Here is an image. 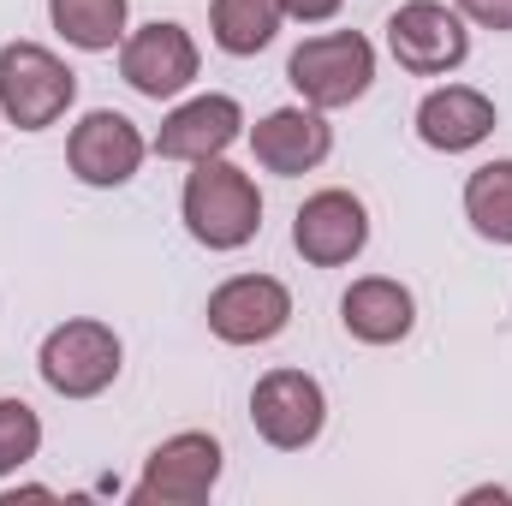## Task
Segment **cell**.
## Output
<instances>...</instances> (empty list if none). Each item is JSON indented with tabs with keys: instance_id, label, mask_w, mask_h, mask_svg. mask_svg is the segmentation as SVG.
<instances>
[{
	"instance_id": "1",
	"label": "cell",
	"mask_w": 512,
	"mask_h": 506,
	"mask_svg": "<svg viewBox=\"0 0 512 506\" xmlns=\"http://www.w3.org/2000/svg\"><path fill=\"white\" fill-rule=\"evenodd\" d=\"M185 227L197 245L209 251H239L251 245L262 227V197H256L251 173L227 167L221 155L197 161V173L185 179Z\"/></svg>"
},
{
	"instance_id": "2",
	"label": "cell",
	"mask_w": 512,
	"mask_h": 506,
	"mask_svg": "<svg viewBox=\"0 0 512 506\" xmlns=\"http://www.w3.org/2000/svg\"><path fill=\"white\" fill-rule=\"evenodd\" d=\"M78 96V72L48 54L42 42H6L0 48V108L18 131L54 126Z\"/></svg>"
},
{
	"instance_id": "3",
	"label": "cell",
	"mask_w": 512,
	"mask_h": 506,
	"mask_svg": "<svg viewBox=\"0 0 512 506\" xmlns=\"http://www.w3.org/2000/svg\"><path fill=\"white\" fill-rule=\"evenodd\" d=\"M286 78L292 90L310 102V108H346L370 90L376 78V48L358 36V30H334V36H310L292 48L286 60Z\"/></svg>"
},
{
	"instance_id": "4",
	"label": "cell",
	"mask_w": 512,
	"mask_h": 506,
	"mask_svg": "<svg viewBox=\"0 0 512 506\" xmlns=\"http://www.w3.org/2000/svg\"><path fill=\"white\" fill-rule=\"evenodd\" d=\"M42 381L66 399H96L120 376V334L108 322H66L42 340Z\"/></svg>"
},
{
	"instance_id": "5",
	"label": "cell",
	"mask_w": 512,
	"mask_h": 506,
	"mask_svg": "<svg viewBox=\"0 0 512 506\" xmlns=\"http://www.w3.org/2000/svg\"><path fill=\"white\" fill-rule=\"evenodd\" d=\"M221 483V441L215 435H173L149 453L131 501L137 506H197L209 501V489Z\"/></svg>"
},
{
	"instance_id": "6",
	"label": "cell",
	"mask_w": 512,
	"mask_h": 506,
	"mask_svg": "<svg viewBox=\"0 0 512 506\" xmlns=\"http://www.w3.org/2000/svg\"><path fill=\"white\" fill-rule=\"evenodd\" d=\"M387 48H393V60H399L405 72L435 78V72L465 66L471 36H465L459 12H447L441 0H405V6L387 18Z\"/></svg>"
},
{
	"instance_id": "7",
	"label": "cell",
	"mask_w": 512,
	"mask_h": 506,
	"mask_svg": "<svg viewBox=\"0 0 512 506\" xmlns=\"http://www.w3.org/2000/svg\"><path fill=\"white\" fill-rule=\"evenodd\" d=\"M251 423L268 447L298 453V447H310L322 435L328 399H322V387L304 376V370H268L251 393Z\"/></svg>"
},
{
	"instance_id": "8",
	"label": "cell",
	"mask_w": 512,
	"mask_h": 506,
	"mask_svg": "<svg viewBox=\"0 0 512 506\" xmlns=\"http://www.w3.org/2000/svg\"><path fill=\"white\" fill-rule=\"evenodd\" d=\"M292 322V292L268 274H239L209 292V328L227 346H262Z\"/></svg>"
},
{
	"instance_id": "9",
	"label": "cell",
	"mask_w": 512,
	"mask_h": 506,
	"mask_svg": "<svg viewBox=\"0 0 512 506\" xmlns=\"http://www.w3.org/2000/svg\"><path fill=\"white\" fill-rule=\"evenodd\" d=\"M292 245L310 268H340L370 245V215L352 191H316L292 221Z\"/></svg>"
},
{
	"instance_id": "10",
	"label": "cell",
	"mask_w": 512,
	"mask_h": 506,
	"mask_svg": "<svg viewBox=\"0 0 512 506\" xmlns=\"http://www.w3.org/2000/svg\"><path fill=\"white\" fill-rule=\"evenodd\" d=\"M120 78H126L137 96L161 102V96H179L191 78H197V42L179 30V24H143L137 36H126L120 48Z\"/></svg>"
},
{
	"instance_id": "11",
	"label": "cell",
	"mask_w": 512,
	"mask_h": 506,
	"mask_svg": "<svg viewBox=\"0 0 512 506\" xmlns=\"http://www.w3.org/2000/svg\"><path fill=\"white\" fill-rule=\"evenodd\" d=\"M66 161H72V173H78L84 185H96V191L126 185L131 173H137V161H143V131L131 126L126 114H114V108H96V114H84V120L72 126Z\"/></svg>"
},
{
	"instance_id": "12",
	"label": "cell",
	"mask_w": 512,
	"mask_h": 506,
	"mask_svg": "<svg viewBox=\"0 0 512 506\" xmlns=\"http://www.w3.org/2000/svg\"><path fill=\"white\" fill-rule=\"evenodd\" d=\"M245 126V114H239V102L233 96H197V102H185V108H173L161 131H155V155L161 161H209V155H221L233 137Z\"/></svg>"
},
{
	"instance_id": "13",
	"label": "cell",
	"mask_w": 512,
	"mask_h": 506,
	"mask_svg": "<svg viewBox=\"0 0 512 506\" xmlns=\"http://www.w3.org/2000/svg\"><path fill=\"white\" fill-rule=\"evenodd\" d=\"M251 149L268 173L298 179V173H310L316 161H328L334 131H328V120H322L316 108H280V114H268V120L251 131Z\"/></svg>"
},
{
	"instance_id": "14",
	"label": "cell",
	"mask_w": 512,
	"mask_h": 506,
	"mask_svg": "<svg viewBox=\"0 0 512 506\" xmlns=\"http://www.w3.org/2000/svg\"><path fill=\"white\" fill-rule=\"evenodd\" d=\"M340 322H346V334L364 340V346H393V340L411 334L417 304H411V292H405L399 280L370 274V280H352V292L340 298Z\"/></svg>"
},
{
	"instance_id": "15",
	"label": "cell",
	"mask_w": 512,
	"mask_h": 506,
	"mask_svg": "<svg viewBox=\"0 0 512 506\" xmlns=\"http://www.w3.org/2000/svg\"><path fill=\"white\" fill-rule=\"evenodd\" d=\"M489 131H495V102L483 90H465V84H447V90L423 96V108H417V137L429 149H447V155L477 149Z\"/></svg>"
},
{
	"instance_id": "16",
	"label": "cell",
	"mask_w": 512,
	"mask_h": 506,
	"mask_svg": "<svg viewBox=\"0 0 512 506\" xmlns=\"http://www.w3.org/2000/svg\"><path fill=\"white\" fill-rule=\"evenodd\" d=\"M465 215L483 239L512 245V161H489L465 179Z\"/></svg>"
},
{
	"instance_id": "17",
	"label": "cell",
	"mask_w": 512,
	"mask_h": 506,
	"mask_svg": "<svg viewBox=\"0 0 512 506\" xmlns=\"http://www.w3.org/2000/svg\"><path fill=\"white\" fill-rule=\"evenodd\" d=\"M280 0H215L209 6V24H215V42L227 48V54H256V48H268L274 42V30H280Z\"/></svg>"
},
{
	"instance_id": "18",
	"label": "cell",
	"mask_w": 512,
	"mask_h": 506,
	"mask_svg": "<svg viewBox=\"0 0 512 506\" xmlns=\"http://www.w3.org/2000/svg\"><path fill=\"white\" fill-rule=\"evenodd\" d=\"M48 12H54V30L90 54L114 48L126 30V0H48Z\"/></svg>"
},
{
	"instance_id": "19",
	"label": "cell",
	"mask_w": 512,
	"mask_h": 506,
	"mask_svg": "<svg viewBox=\"0 0 512 506\" xmlns=\"http://www.w3.org/2000/svg\"><path fill=\"white\" fill-rule=\"evenodd\" d=\"M42 447V423L24 399H0V477H12L18 465H30Z\"/></svg>"
},
{
	"instance_id": "20",
	"label": "cell",
	"mask_w": 512,
	"mask_h": 506,
	"mask_svg": "<svg viewBox=\"0 0 512 506\" xmlns=\"http://www.w3.org/2000/svg\"><path fill=\"white\" fill-rule=\"evenodd\" d=\"M459 12L483 30H512V0H459Z\"/></svg>"
},
{
	"instance_id": "21",
	"label": "cell",
	"mask_w": 512,
	"mask_h": 506,
	"mask_svg": "<svg viewBox=\"0 0 512 506\" xmlns=\"http://www.w3.org/2000/svg\"><path fill=\"white\" fill-rule=\"evenodd\" d=\"M280 12H286V18H298V24H322V18H334V12H340V0H280Z\"/></svg>"
}]
</instances>
